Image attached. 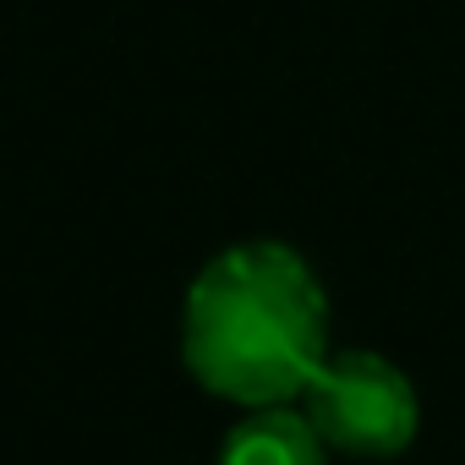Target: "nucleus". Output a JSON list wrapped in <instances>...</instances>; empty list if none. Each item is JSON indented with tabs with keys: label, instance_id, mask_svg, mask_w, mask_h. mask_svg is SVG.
Returning <instances> with one entry per match:
<instances>
[{
	"label": "nucleus",
	"instance_id": "f257e3e1",
	"mask_svg": "<svg viewBox=\"0 0 465 465\" xmlns=\"http://www.w3.org/2000/svg\"><path fill=\"white\" fill-rule=\"evenodd\" d=\"M329 356V296L285 242H242L208 258L186 291L181 361L242 411L291 405Z\"/></svg>",
	"mask_w": 465,
	"mask_h": 465
},
{
	"label": "nucleus",
	"instance_id": "f03ea898",
	"mask_svg": "<svg viewBox=\"0 0 465 465\" xmlns=\"http://www.w3.org/2000/svg\"><path fill=\"white\" fill-rule=\"evenodd\" d=\"M302 411L329 454L351 460H394L421 432L416 383L378 351H329L302 389Z\"/></svg>",
	"mask_w": 465,
	"mask_h": 465
},
{
	"label": "nucleus",
	"instance_id": "7ed1b4c3",
	"mask_svg": "<svg viewBox=\"0 0 465 465\" xmlns=\"http://www.w3.org/2000/svg\"><path fill=\"white\" fill-rule=\"evenodd\" d=\"M219 465H329V443L312 432L307 411L263 405L230 427Z\"/></svg>",
	"mask_w": 465,
	"mask_h": 465
}]
</instances>
